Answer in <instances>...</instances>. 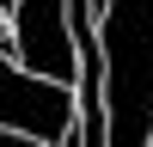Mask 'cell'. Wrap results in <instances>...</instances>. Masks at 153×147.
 Returning a JSON list of instances; mask_svg holds the SVG:
<instances>
[{"label":"cell","mask_w":153,"mask_h":147,"mask_svg":"<svg viewBox=\"0 0 153 147\" xmlns=\"http://www.w3.org/2000/svg\"><path fill=\"white\" fill-rule=\"evenodd\" d=\"M6 37H12V68L19 74H31L43 86H61V92L80 86V55H74L68 6H55V0L6 6Z\"/></svg>","instance_id":"obj_1"},{"label":"cell","mask_w":153,"mask_h":147,"mask_svg":"<svg viewBox=\"0 0 153 147\" xmlns=\"http://www.w3.org/2000/svg\"><path fill=\"white\" fill-rule=\"evenodd\" d=\"M74 122H80L74 92L43 86V80H31V74H19L12 61H0V129L6 135H25V141H37V147H61L74 135Z\"/></svg>","instance_id":"obj_2"},{"label":"cell","mask_w":153,"mask_h":147,"mask_svg":"<svg viewBox=\"0 0 153 147\" xmlns=\"http://www.w3.org/2000/svg\"><path fill=\"white\" fill-rule=\"evenodd\" d=\"M0 147H37V141H25V135H6V129H0Z\"/></svg>","instance_id":"obj_3"},{"label":"cell","mask_w":153,"mask_h":147,"mask_svg":"<svg viewBox=\"0 0 153 147\" xmlns=\"http://www.w3.org/2000/svg\"><path fill=\"white\" fill-rule=\"evenodd\" d=\"M61 147H80V122H74V135H68V141H61Z\"/></svg>","instance_id":"obj_4"},{"label":"cell","mask_w":153,"mask_h":147,"mask_svg":"<svg viewBox=\"0 0 153 147\" xmlns=\"http://www.w3.org/2000/svg\"><path fill=\"white\" fill-rule=\"evenodd\" d=\"M0 37H6V6H0Z\"/></svg>","instance_id":"obj_5"},{"label":"cell","mask_w":153,"mask_h":147,"mask_svg":"<svg viewBox=\"0 0 153 147\" xmlns=\"http://www.w3.org/2000/svg\"><path fill=\"white\" fill-rule=\"evenodd\" d=\"M147 147H153V129H147Z\"/></svg>","instance_id":"obj_6"}]
</instances>
